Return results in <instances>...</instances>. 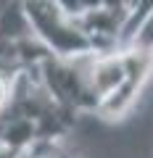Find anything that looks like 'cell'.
I'll return each mask as SVG.
<instances>
[{
	"mask_svg": "<svg viewBox=\"0 0 153 158\" xmlns=\"http://www.w3.org/2000/svg\"><path fill=\"white\" fill-rule=\"evenodd\" d=\"M92 56L95 53H85V56H74V58H58V56H45L37 66L34 74L42 82L50 98L56 103H61L63 108L74 113L82 111H98V98L92 90Z\"/></svg>",
	"mask_w": 153,
	"mask_h": 158,
	"instance_id": "obj_1",
	"label": "cell"
},
{
	"mask_svg": "<svg viewBox=\"0 0 153 158\" xmlns=\"http://www.w3.org/2000/svg\"><path fill=\"white\" fill-rule=\"evenodd\" d=\"M27 24L32 34L58 58H74L95 53L90 37L77 27V19L69 16L53 0H21Z\"/></svg>",
	"mask_w": 153,
	"mask_h": 158,
	"instance_id": "obj_2",
	"label": "cell"
},
{
	"mask_svg": "<svg viewBox=\"0 0 153 158\" xmlns=\"http://www.w3.org/2000/svg\"><path fill=\"white\" fill-rule=\"evenodd\" d=\"M29 34L32 29L27 24L21 0H0V45L8 40L29 37Z\"/></svg>",
	"mask_w": 153,
	"mask_h": 158,
	"instance_id": "obj_3",
	"label": "cell"
},
{
	"mask_svg": "<svg viewBox=\"0 0 153 158\" xmlns=\"http://www.w3.org/2000/svg\"><path fill=\"white\" fill-rule=\"evenodd\" d=\"M19 74H24V69H19L16 63L6 61V58H0V111L11 100V92H13V85H16Z\"/></svg>",
	"mask_w": 153,
	"mask_h": 158,
	"instance_id": "obj_4",
	"label": "cell"
},
{
	"mask_svg": "<svg viewBox=\"0 0 153 158\" xmlns=\"http://www.w3.org/2000/svg\"><path fill=\"white\" fill-rule=\"evenodd\" d=\"M53 3H58L69 16H82V13L103 6V0H53Z\"/></svg>",
	"mask_w": 153,
	"mask_h": 158,
	"instance_id": "obj_5",
	"label": "cell"
},
{
	"mask_svg": "<svg viewBox=\"0 0 153 158\" xmlns=\"http://www.w3.org/2000/svg\"><path fill=\"white\" fill-rule=\"evenodd\" d=\"M0 127H3V121H0Z\"/></svg>",
	"mask_w": 153,
	"mask_h": 158,
	"instance_id": "obj_6",
	"label": "cell"
},
{
	"mask_svg": "<svg viewBox=\"0 0 153 158\" xmlns=\"http://www.w3.org/2000/svg\"><path fill=\"white\" fill-rule=\"evenodd\" d=\"M151 82H153V77H151Z\"/></svg>",
	"mask_w": 153,
	"mask_h": 158,
	"instance_id": "obj_7",
	"label": "cell"
}]
</instances>
